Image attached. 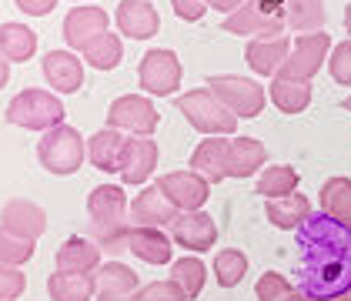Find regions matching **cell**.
Returning a JSON list of instances; mask_svg holds the SVG:
<instances>
[{"mask_svg": "<svg viewBox=\"0 0 351 301\" xmlns=\"http://www.w3.org/2000/svg\"><path fill=\"white\" fill-rule=\"evenodd\" d=\"M101 254H104V251L94 245L87 234H71V238L54 251V265H57V272H67V274H94L104 265Z\"/></svg>", "mask_w": 351, "mask_h": 301, "instance_id": "19", "label": "cell"}, {"mask_svg": "<svg viewBox=\"0 0 351 301\" xmlns=\"http://www.w3.org/2000/svg\"><path fill=\"white\" fill-rule=\"evenodd\" d=\"M171 3H174V14L181 21H188V24H197L208 14V3L204 0H171Z\"/></svg>", "mask_w": 351, "mask_h": 301, "instance_id": "43", "label": "cell"}, {"mask_svg": "<svg viewBox=\"0 0 351 301\" xmlns=\"http://www.w3.org/2000/svg\"><path fill=\"white\" fill-rule=\"evenodd\" d=\"M0 228L10 231L14 238H24V241H37L44 231H47V211L40 204H34L27 197H14L0 208Z\"/></svg>", "mask_w": 351, "mask_h": 301, "instance_id": "17", "label": "cell"}, {"mask_svg": "<svg viewBox=\"0 0 351 301\" xmlns=\"http://www.w3.org/2000/svg\"><path fill=\"white\" fill-rule=\"evenodd\" d=\"M114 21L124 37H134V40H151L161 30V17L151 0H121Z\"/></svg>", "mask_w": 351, "mask_h": 301, "instance_id": "20", "label": "cell"}, {"mask_svg": "<svg viewBox=\"0 0 351 301\" xmlns=\"http://www.w3.org/2000/svg\"><path fill=\"white\" fill-rule=\"evenodd\" d=\"M84 158H87V141L71 124H57L51 131H44L40 141H37V161H40L44 171H51L57 178L77 174Z\"/></svg>", "mask_w": 351, "mask_h": 301, "instance_id": "3", "label": "cell"}, {"mask_svg": "<svg viewBox=\"0 0 351 301\" xmlns=\"http://www.w3.org/2000/svg\"><path fill=\"white\" fill-rule=\"evenodd\" d=\"M7 124L24 128V131H51L57 124H64V104L60 94L40 91V87H27L21 91L10 104H7Z\"/></svg>", "mask_w": 351, "mask_h": 301, "instance_id": "4", "label": "cell"}, {"mask_svg": "<svg viewBox=\"0 0 351 301\" xmlns=\"http://www.w3.org/2000/svg\"><path fill=\"white\" fill-rule=\"evenodd\" d=\"M124 131H114V128H101L97 134L87 137V161L104 171V174H114L121 171V154H124Z\"/></svg>", "mask_w": 351, "mask_h": 301, "instance_id": "25", "label": "cell"}, {"mask_svg": "<svg viewBox=\"0 0 351 301\" xmlns=\"http://www.w3.org/2000/svg\"><path fill=\"white\" fill-rule=\"evenodd\" d=\"M345 301H351V298H345Z\"/></svg>", "mask_w": 351, "mask_h": 301, "instance_id": "49", "label": "cell"}, {"mask_svg": "<svg viewBox=\"0 0 351 301\" xmlns=\"http://www.w3.org/2000/svg\"><path fill=\"white\" fill-rule=\"evenodd\" d=\"M244 274H247V254H244L241 248H221L215 254V278L221 288L241 285Z\"/></svg>", "mask_w": 351, "mask_h": 301, "instance_id": "37", "label": "cell"}, {"mask_svg": "<svg viewBox=\"0 0 351 301\" xmlns=\"http://www.w3.org/2000/svg\"><path fill=\"white\" fill-rule=\"evenodd\" d=\"M141 301H188V295L167 278V281H147V285H141Z\"/></svg>", "mask_w": 351, "mask_h": 301, "instance_id": "42", "label": "cell"}, {"mask_svg": "<svg viewBox=\"0 0 351 301\" xmlns=\"http://www.w3.org/2000/svg\"><path fill=\"white\" fill-rule=\"evenodd\" d=\"M17 10H24L27 17H47L57 7V0H14Z\"/></svg>", "mask_w": 351, "mask_h": 301, "instance_id": "44", "label": "cell"}, {"mask_svg": "<svg viewBox=\"0 0 351 301\" xmlns=\"http://www.w3.org/2000/svg\"><path fill=\"white\" fill-rule=\"evenodd\" d=\"M224 34L238 37H278L288 30L285 17V0H247L234 14L224 17Z\"/></svg>", "mask_w": 351, "mask_h": 301, "instance_id": "6", "label": "cell"}, {"mask_svg": "<svg viewBox=\"0 0 351 301\" xmlns=\"http://www.w3.org/2000/svg\"><path fill=\"white\" fill-rule=\"evenodd\" d=\"M328 71H331V77L341 84V87H351V37L331 47V57H328Z\"/></svg>", "mask_w": 351, "mask_h": 301, "instance_id": "40", "label": "cell"}, {"mask_svg": "<svg viewBox=\"0 0 351 301\" xmlns=\"http://www.w3.org/2000/svg\"><path fill=\"white\" fill-rule=\"evenodd\" d=\"M295 295V285L278 272H265L254 285V298L258 301H288Z\"/></svg>", "mask_w": 351, "mask_h": 301, "instance_id": "39", "label": "cell"}, {"mask_svg": "<svg viewBox=\"0 0 351 301\" xmlns=\"http://www.w3.org/2000/svg\"><path fill=\"white\" fill-rule=\"evenodd\" d=\"M158 144L151 137H141V134H131L124 141V154H121V181L131 184V188H144L158 167Z\"/></svg>", "mask_w": 351, "mask_h": 301, "instance_id": "15", "label": "cell"}, {"mask_svg": "<svg viewBox=\"0 0 351 301\" xmlns=\"http://www.w3.org/2000/svg\"><path fill=\"white\" fill-rule=\"evenodd\" d=\"M204 3H208V10H217V14H234L247 0H204Z\"/></svg>", "mask_w": 351, "mask_h": 301, "instance_id": "45", "label": "cell"}, {"mask_svg": "<svg viewBox=\"0 0 351 301\" xmlns=\"http://www.w3.org/2000/svg\"><path fill=\"white\" fill-rule=\"evenodd\" d=\"M137 84L151 97H167L181 87V60L167 47H154L137 64Z\"/></svg>", "mask_w": 351, "mask_h": 301, "instance_id": "9", "label": "cell"}, {"mask_svg": "<svg viewBox=\"0 0 351 301\" xmlns=\"http://www.w3.org/2000/svg\"><path fill=\"white\" fill-rule=\"evenodd\" d=\"M40 67H44V81L54 87V94H74L84 87V60L71 51H47Z\"/></svg>", "mask_w": 351, "mask_h": 301, "instance_id": "21", "label": "cell"}, {"mask_svg": "<svg viewBox=\"0 0 351 301\" xmlns=\"http://www.w3.org/2000/svg\"><path fill=\"white\" fill-rule=\"evenodd\" d=\"M27 288V274L21 268H10V265H0V301H17Z\"/></svg>", "mask_w": 351, "mask_h": 301, "instance_id": "41", "label": "cell"}, {"mask_svg": "<svg viewBox=\"0 0 351 301\" xmlns=\"http://www.w3.org/2000/svg\"><path fill=\"white\" fill-rule=\"evenodd\" d=\"M288 30L295 34H318L324 27V3L322 0H285Z\"/></svg>", "mask_w": 351, "mask_h": 301, "instance_id": "34", "label": "cell"}, {"mask_svg": "<svg viewBox=\"0 0 351 301\" xmlns=\"http://www.w3.org/2000/svg\"><path fill=\"white\" fill-rule=\"evenodd\" d=\"M265 165H268V147L258 137H231L228 141V178L247 181V178L261 174Z\"/></svg>", "mask_w": 351, "mask_h": 301, "instance_id": "22", "label": "cell"}, {"mask_svg": "<svg viewBox=\"0 0 351 301\" xmlns=\"http://www.w3.org/2000/svg\"><path fill=\"white\" fill-rule=\"evenodd\" d=\"M158 124H161V114L144 94H121L108 108V128H114V131L151 137L158 131Z\"/></svg>", "mask_w": 351, "mask_h": 301, "instance_id": "10", "label": "cell"}, {"mask_svg": "<svg viewBox=\"0 0 351 301\" xmlns=\"http://www.w3.org/2000/svg\"><path fill=\"white\" fill-rule=\"evenodd\" d=\"M128 251H131L134 258H141L144 265H171V261H174L171 231H161V228H137L134 224Z\"/></svg>", "mask_w": 351, "mask_h": 301, "instance_id": "23", "label": "cell"}, {"mask_svg": "<svg viewBox=\"0 0 351 301\" xmlns=\"http://www.w3.org/2000/svg\"><path fill=\"white\" fill-rule=\"evenodd\" d=\"M298 171L291 165H271V167H261L258 181H254V194H261L265 201L271 197H288V194L298 191Z\"/></svg>", "mask_w": 351, "mask_h": 301, "instance_id": "32", "label": "cell"}, {"mask_svg": "<svg viewBox=\"0 0 351 301\" xmlns=\"http://www.w3.org/2000/svg\"><path fill=\"white\" fill-rule=\"evenodd\" d=\"M178 208L161 194L158 184H144L141 194L131 197V208H128V218L137 228H161V231H171V224L178 221Z\"/></svg>", "mask_w": 351, "mask_h": 301, "instance_id": "12", "label": "cell"}, {"mask_svg": "<svg viewBox=\"0 0 351 301\" xmlns=\"http://www.w3.org/2000/svg\"><path fill=\"white\" fill-rule=\"evenodd\" d=\"M37 51V34L27 24H0V57L10 64V60H30Z\"/></svg>", "mask_w": 351, "mask_h": 301, "instance_id": "30", "label": "cell"}, {"mask_svg": "<svg viewBox=\"0 0 351 301\" xmlns=\"http://www.w3.org/2000/svg\"><path fill=\"white\" fill-rule=\"evenodd\" d=\"M304 261H328V258H351V228L335 221L324 211H311L295 231Z\"/></svg>", "mask_w": 351, "mask_h": 301, "instance_id": "1", "label": "cell"}, {"mask_svg": "<svg viewBox=\"0 0 351 301\" xmlns=\"http://www.w3.org/2000/svg\"><path fill=\"white\" fill-rule=\"evenodd\" d=\"M7 81H10V64L0 57V87H7Z\"/></svg>", "mask_w": 351, "mask_h": 301, "instance_id": "46", "label": "cell"}, {"mask_svg": "<svg viewBox=\"0 0 351 301\" xmlns=\"http://www.w3.org/2000/svg\"><path fill=\"white\" fill-rule=\"evenodd\" d=\"M94 291H97L94 274L54 272L47 278V295H51V301H90Z\"/></svg>", "mask_w": 351, "mask_h": 301, "instance_id": "29", "label": "cell"}, {"mask_svg": "<svg viewBox=\"0 0 351 301\" xmlns=\"http://www.w3.org/2000/svg\"><path fill=\"white\" fill-rule=\"evenodd\" d=\"M37 241H24V238H14L10 231H3L0 228V265H10V268H21V265H27L30 258H34V251H37Z\"/></svg>", "mask_w": 351, "mask_h": 301, "instance_id": "38", "label": "cell"}, {"mask_svg": "<svg viewBox=\"0 0 351 301\" xmlns=\"http://www.w3.org/2000/svg\"><path fill=\"white\" fill-rule=\"evenodd\" d=\"M341 108H345V110H351V94H348V97H345V101H341Z\"/></svg>", "mask_w": 351, "mask_h": 301, "instance_id": "48", "label": "cell"}, {"mask_svg": "<svg viewBox=\"0 0 351 301\" xmlns=\"http://www.w3.org/2000/svg\"><path fill=\"white\" fill-rule=\"evenodd\" d=\"M291 54V37L288 34H278V37H251L247 47H244V60L254 74L261 77H278L281 64Z\"/></svg>", "mask_w": 351, "mask_h": 301, "instance_id": "18", "label": "cell"}, {"mask_svg": "<svg viewBox=\"0 0 351 301\" xmlns=\"http://www.w3.org/2000/svg\"><path fill=\"white\" fill-rule=\"evenodd\" d=\"M121 57H124V40H121V34H110V30L84 51L87 67H94V71H114L121 64Z\"/></svg>", "mask_w": 351, "mask_h": 301, "instance_id": "36", "label": "cell"}, {"mask_svg": "<svg viewBox=\"0 0 351 301\" xmlns=\"http://www.w3.org/2000/svg\"><path fill=\"white\" fill-rule=\"evenodd\" d=\"M110 27V17L104 7H74L64 17V40L71 51H87L90 44H97Z\"/></svg>", "mask_w": 351, "mask_h": 301, "instance_id": "14", "label": "cell"}, {"mask_svg": "<svg viewBox=\"0 0 351 301\" xmlns=\"http://www.w3.org/2000/svg\"><path fill=\"white\" fill-rule=\"evenodd\" d=\"M271 101L281 114H301L311 104V84L308 81H285V77H271L268 87Z\"/></svg>", "mask_w": 351, "mask_h": 301, "instance_id": "31", "label": "cell"}, {"mask_svg": "<svg viewBox=\"0 0 351 301\" xmlns=\"http://www.w3.org/2000/svg\"><path fill=\"white\" fill-rule=\"evenodd\" d=\"M158 188L178 211H201L211 197V184L194 171H167L158 178Z\"/></svg>", "mask_w": 351, "mask_h": 301, "instance_id": "11", "label": "cell"}, {"mask_svg": "<svg viewBox=\"0 0 351 301\" xmlns=\"http://www.w3.org/2000/svg\"><path fill=\"white\" fill-rule=\"evenodd\" d=\"M171 281L191 298H197L204 291V281H208V268L197 254H188V258H174L171 261Z\"/></svg>", "mask_w": 351, "mask_h": 301, "instance_id": "35", "label": "cell"}, {"mask_svg": "<svg viewBox=\"0 0 351 301\" xmlns=\"http://www.w3.org/2000/svg\"><path fill=\"white\" fill-rule=\"evenodd\" d=\"M265 215L274 228H281V231H298L301 228V221L311 215V201L304 197V194H288V197H271L265 201Z\"/></svg>", "mask_w": 351, "mask_h": 301, "instance_id": "27", "label": "cell"}, {"mask_svg": "<svg viewBox=\"0 0 351 301\" xmlns=\"http://www.w3.org/2000/svg\"><path fill=\"white\" fill-rule=\"evenodd\" d=\"M322 211L351 228V178H328L322 184Z\"/></svg>", "mask_w": 351, "mask_h": 301, "instance_id": "33", "label": "cell"}, {"mask_svg": "<svg viewBox=\"0 0 351 301\" xmlns=\"http://www.w3.org/2000/svg\"><path fill=\"white\" fill-rule=\"evenodd\" d=\"M131 231H134L131 218L128 221H90L87 238L101 248L104 254H114V258H117V254H124L128 245H131Z\"/></svg>", "mask_w": 351, "mask_h": 301, "instance_id": "28", "label": "cell"}, {"mask_svg": "<svg viewBox=\"0 0 351 301\" xmlns=\"http://www.w3.org/2000/svg\"><path fill=\"white\" fill-rule=\"evenodd\" d=\"M94 281H97V291H94L97 301H141L137 298L141 295V278L134 274V268H128L117 258L104 261L94 272Z\"/></svg>", "mask_w": 351, "mask_h": 301, "instance_id": "16", "label": "cell"}, {"mask_svg": "<svg viewBox=\"0 0 351 301\" xmlns=\"http://www.w3.org/2000/svg\"><path fill=\"white\" fill-rule=\"evenodd\" d=\"M345 30H348V37H351V0H348V7H345Z\"/></svg>", "mask_w": 351, "mask_h": 301, "instance_id": "47", "label": "cell"}, {"mask_svg": "<svg viewBox=\"0 0 351 301\" xmlns=\"http://www.w3.org/2000/svg\"><path fill=\"white\" fill-rule=\"evenodd\" d=\"M191 171L201 174L208 184H221L228 178V141L204 137L194 147V154H191Z\"/></svg>", "mask_w": 351, "mask_h": 301, "instance_id": "24", "label": "cell"}, {"mask_svg": "<svg viewBox=\"0 0 351 301\" xmlns=\"http://www.w3.org/2000/svg\"><path fill=\"white\" fill-rule=\"evenodd\" d=\"M171 241L191 254H204L217 245V224L208 211H181L171 224Z\"/></svg>", "mask_w": 351, "mask_h": 301, "instance_id": "13", "label": "cell"}, {"mask_svg": "<svg viewBox=\"0 0 351 301\" xmlns=\"http://www.w3.org/2000/svg\"><path fill=\"white\" fill-rule=\"evenodd\" d=\"M128 194L121 184H97L87 194V215L90 221H128Z\"/></svg>", "mask_w": 351, "mask_h": 301, "instance_id": "26", "label": "cell"}, {"mask_svg": "<svg viewBox=\"0 0 351 301\" xmlns=\"http://www.w3.org/2000/svg\"><path fill=\"white\" fill-rule=\"evenodd\" d=\"M328 47H331V34H324V30H318V34H298L291 40V54L281 64L278 77L311 84V77L322 71L324 60H328Z\"/></svg>", "mask_w": 351, "mask_h": 301, "instance_id": "8", "label": "cell"}, {"mask_svg": "<svg viewBox=\"0 0 351 301\" xmlns=\"http://www.w3.org/2000/svg\"><path fill=\"white\" fill-rule=\"evenodd\" d=\"M204 87H208L238 121H241V117H258V114L265 110V101H268L265 87L258 81H251V77H241V74H217V77H208Z\"/></svg>", "mask_w": 351, "mask_h": 301, "instance_id": "7", "label": "cell"}, {"mask_svg": "<svg viewBox=\"0 0 351 301\" xmlns=\"http://www.w3.org/2000/svg\"><path fill=\"white\" fill-rule=\"evenodd\" d=\"M178 110L184 114V121L194 131H201L208 137H228L238 131V117L224 108L208 87H194L188 94H181L178 97Z\"/></svg>", "mask_w": 351, "mask_h": 301, "instance_id": "5", "label": "cell"}, {"mask_svg": "<svg viewBox=\"0 0 351 301\" xmlns=\"http://www.w3.org/2000/svg\"><path fill=\"white\" fill-rule=\"evenodd\" d=\"M301 295L315 301H345L351 298V258H328V261H301L298 285Z\"/></svg>", "mask_w": 351, "mask_h": 301, "instance_id": "2", "label": "cell"}]
</instances>
